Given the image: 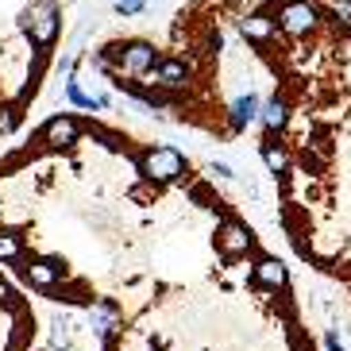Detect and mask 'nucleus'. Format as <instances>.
Wrapping results in <instances>:
<instances>
[{"label": "nucleus", "mask_w": 351, "mask_h": 351, "mask_svg": "<svg viewBox=\"0 0 351 351\" xmlns=\"http://www.w3.org/2000/svg\"><path fill=\"white\" fill-rule=\"evenodd\" d=\"M289 116H293V112H289V97L286 93H274L267 104H263L258 120H263V128H267V132L278 135V132H286V128H289Z\"/></svg>", "instance_id": "12"}, {"label": "nucleus", "mask_w": 351, "mask_h": 351, "mask_svg": "<svg viewBox=\"0 0 351 351\" xmlns=\"http://www.w3.org/2000/svg\"><path fill=\"white\" fill-rule=\"evenodd\" d=\"M263 162H267V170L274 178L293 170V155H289V147H282L278 139H274V132H267V139H263Z\"/></svg>", "instance_id": "13"}, {"label": "nucleus", "mask_w": 351, "mask_h": 351, "mask_svg": "<svg viewBox=\"0 0 351 351\" xmlns=\"http://www.w3.org/2000/svg\"><path fill=\"white\" fill-rule=\"evenodd\" d=\"M135 170L155 186H174L186 174V155L178 147H147L143 155H135Z\"/></svg>", "instance_id": "2"}, {"label": "nucleus", "mask_w": 351, "mask_h": 351, "mask_svg": "<svg viewBox=\"0 0 351 351\" xmlns=\"http://www.w3.org/2000/svg\"><path fill=\"white\" fill-rule=\"evenodd\" d=\"M324 351H343V343H340V336H336V332H328V336H324Z\"/></svg>", "instance_id": "19"}, {"label": "nucleus", "mask_w": 351, "mask_h": 351, "mask_svg": "<svg viewBox=\"0 0 351 351\" xmlns=\"http://www.w3.org/2000/svg\"><path fill=\"white\" fill-rule=\"evenodd\" d=\"M208 170H213V178H224V182H228V178H236V174H232V166H228V162H213V166H208Z\"/></svg>", "instance_id": "18"}, {"label": "nucleus", "mask_w": 351, "mask_h": 351, "mask_svg": "<svg viewBox=\"0 0 351 351\" xmlns=\"http://www.w3.org/2000/svg\"><path fill=\"white\" fill-rule=\"evenodd\" d=\"M251 282H255L258 289L278 293V289L289 286V270H286V263H282L278 255H258L255 263H251Z\"/></svg>", "instance_id": "9"}, {"label": "nucleus", "mask_w": 351, "mask_h": 351, "mask_svg": "<svg viewBox=\"0 0 351 351\" xmlns=\"http://www.w3.org/2000/svg\"><path fill=\"white\" fill-rule=\"evenodd\" d=\"M278 32L289 39H309L320 27V8H313L309 0H278Z\"/></svg>", "instance_id": "4"}, {"label": "nucleus", "mask_w": 351, "mask_h": 351, "mask_svg": "<svg viewBox=\"0 0 351 351\" xmlns=\"http://www.w3.org/2000/svg\"><path fill=\"white\" fill-rule=\"evenodd\" d=\"M258 112H263V101H258V93H239L236 101L228 104V128L232 132H247L251 124L258 120Z\"/></svg>", "instance_id": "11"}, {"label": "nucleus", "mask_w": 351, "mask_h": 351, "mask_svg": "<svg viewBox=\"0 0 351 351\" xmlns=\"http://www.w3.org/2000/svg\"><path fill=\"white\" fill-rule=\"evenodd\" d=\"M16 124H20V112L16 108H0V135H8Z\"/></svg>", "instance_id": "17"}, {"label": "nucleus", "mask_w": 351, "mask_h": 351, "mask_svg": "<svg viewBox=\"0 0 351 351\" xmlns=\"http://www.w3.org/2000/svg\"><path fill=\"white\" fill-rule=\"evenodd\" d=\"M39 336V317L12 278L0 274V351H32Z\"/></svg>", "instance_id": "1"}, {"label": "nucleus", "mask_w": 351, "mask_h": 351, "mask_svg": "<svg viewBox=\"0 0 351 351\" xmlns=\"http://www.w3.org/2000/svg\"><path fill=\"white\" fill-rule=\"evenodd\" d=\"M340 4H351V0H340Z\"/></svg>", "instance_id": "20"}, {"label": "nucleus", "mask_w": 351, "mask_h": 351, "mask_svg": "<svg viewBox=\"0 0 351 351\" xmlns=\"http://www.w3.org/2000/svg\"><path fill=\"white\" fill-rule=\"evenodd\" d=\"M77 139H82V124H77L73 116H51V120L39 128V135H35V143H39L43 151H70Z\"/></svg>", "instance_id": "5"}, {"label": "nucleus", "mask_w": 351, "mask_h": 351, "mask_svg": "<svg viewBox=\"0 0 351 351\" xmlns=\"http://www.w3.org/2000/svg\"><path fill=\"white\" fill-rule=\"evenodd\" d=\"M239 35L255 47H267V43L278 39V20L270 16V8H258V12H247L243 20H239Z\"/></svg>", "instance_id": "10"}, {"label": "nucleus", "mask_w": 351, "mask_h": 351, "mask_svg": "<svg viewBox=\"0 0 351 351\" xmlns=\"http://www.w3.org/2000/svg\"><path fill=\"white\" fill-rule=\"evenodd\" d=\"M158 58H162V54H158L151 43H143V39L124 43V47H120V73L143 77L147 70H155V66H158Z\"/></svg>", "instance_id": "8"}, {"label": "nucleus", "mask_w": 351, "mask_h": 351, "mask_svg": "<svg viewBox=\"0 0 351 351\" xmlns=\"http://www.w3.org/2000/svg\"><path fill=\"white\" fill-rule=\"evenodd\" d=\"M66 97H70L77 108H108V97H93V93H85L82 85H77V77H70L66 82Z\"/></svg>", "instance_id": "15"}, {"label": "nucleus", "mask_w": 351, "mask_h": 351, "mask_svg": "<svg viewBox=\"0 0 351 351\" xmlns=\"http://www.w3.org/2000/svg\"><path fill=\"white\" fill-rule=\"evenodd\" d=\"M213 247H217V255L224 258V263H239V258L255 255V232H251L239 217H220Z\"/></svg>", "instance_id": "3"}, {"label": "nucleus", "mask_w": 351, "mask_h": 351, "mask_svg": "<svg viewBox=\"0 0 351 351\" xmlns=\"http://www.w3.org/2000/svg\"><path fill=\"white\" fill-rule=\"evenodd\" d=\"M343 251V236H328V232H320V236H309V255L320 258V263H328Z\"/></svg>", "instance_id": "14"}, {"label": "nucleus", "mask_w": 351, "mask_h": 351, "mask_svg": "<svg viewBox=\"0 0 351 351\" xmlns=\"http://www.w3.org/2000/svg\"><path fill=\"white\" fill-rule=\"evenodd\" d=\"M23 32H27V39H32L39 51H47V47L58 39V32H62V16H58L54 4H39V8L23 20Z\"/></svg>", "instance_id": "6"}, {"label": "nucleus", "mask_w": 351, "mask_h": 351, "mask_svg": "<svg viewBox=\"0 0 351 351\" xmlns=\"http://www.w3.org/2000/svg\"><path fill=\"white\" fill-rule=\"evenodd\" d=\"M112 8L120 12V16H139V12L147 8V0H112Z\"/></svg>", "instance_id": "16"}, {"label": "nucleus", "mask_w": 351, "mask_h": 351, "mask_svg": "<svg viewBox=\"0 0 351 351\" xmlns=\"http://www.w3.org/2000/svg\"><path fill=\"white\" fill-rule=\"evenodd\" d=\"M151 85H158V89H166V93H182L189 85V77H193V66L186 62V58H158L155 70H147L143 73Z\"/></svg>", "instance_id": "7"}]
</instances>
